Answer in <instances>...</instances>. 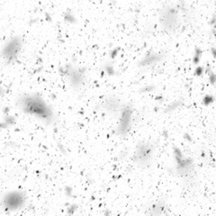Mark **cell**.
<instances>
[{
	"mask_svg": "<svg viewBox=\"0 0 216 216\" xmlns=\"http://www.w3.org/2000/svg\"><path fill=\"white\" fill-rule=\"evenodd\" d=\"M15 122V119L14 116L10 115H6L4 118V122H2V128H6V126H10L14 124V123Z\"/></svg>",
	"mask_w": 216,
	"mask_h": 216,
	"instance_id": "cell-15",
	"label": "cell"
},
{
	"mask_svg": "<svg viewBox=\"0 0 216 216\" xmlns=\"http://www.w3.org/2000/svg\"><path fill=\"white\" fill-rule=\"evenodd\" d=\"M159 23L163 31L168 33L175 32L179 26V16L178 9L169 6L164 7L160 14Z\"/></svg>",
	"mask_w": 216,
	"mask_h": 216,
	"instance_id": "cell-5",
	"label": "cell"
},
{
	"mask_svg": "<svg viewBox=\"0 0 216 216\" xmlns=\"http://www.w3.org/2000/svg\"><path fill=\"white\" fill-rule=\"evenodd\" d=\"M175 160H176V175L179 178H190L194 176L195 172V168L194 160L191 158H187L184 155L177 156L174 155Z\"/></svg>",
	"mask_w": 216,
	"mask_h": 216,
	"instance_id": "cell-8",
	"label": "cell"
},
{
	"mask_svg": "<svg viewBox=\"0 0 216 216\" xmlns=\"http://www.w3.org/2000/svg\"><path fill=\"white\" fill-rule=\"evenodd\" d=\"M211 53L213 57V59L216 60V48L214 47H211Z\"/></svg>",
	"mask_w": 216,
	"mask_h": 216,
	"instance_id": "cell-24",
	"label": "cell"
},
{
	"mask_svg": "<svg viewBox=\"0 0 216 216\" xmlns=\"http://www.w3.org/2000/svg\"><path fill=\"white\" fill-rule=\"evenodd\" d=\"M214 101H215V97L213 95L207 94V95H205L203 97V99H202V105L203 106H209L210 105L213 104V103H214Z\"/></svg>",
	"mask_w": 216,
	"mask_h": 216,
	"instance_id": "cell-14",
	"label": "cell"
},
{
	"mask_svg": "<svg viewBox=\"0 0 216 216\" xmlns=\"http://www.w3.org/2000/svg\"><path fill=\"white\" fill-rule=\"evenodd\" d=\"M119 50H120V48H115V49H113L111 51H110V57L112 58V59H115L116 56H117V54H118V52H119Z\"/></svg>",
	"mask_w": 216,
	"mask_h": 216,
	"instance_id": "cell-20",
	"label": "cell"
},
{
	"mask_svg": "<svg viewBox=\"0 0 216 216\" xmlns=\"http://www.w3.org/2000/svg\"><path fill=\"white\" fill-rule=\"evenodd\" d=\"M59 71L60 73L66 75L69 86L74 90L79 89L83 85L85 80V69L67 64L60 67Z\"/></svg>",
	"mask_w": 216,
	"mask_h": 216,
	"instance_id": "cell-6",
	"label": "cell"
},
{
	"mask_svg": "<svg viewBox=\"0 0 216 216\" xmlns=\"http://www.w3.org/2000/svg\"><path fill=\"white\" fill-rule=\"evenodd\" d=\"M106 71H107V73L109 75H114L115 74V70H114V69H113V66H111V65L106 67Z\"/></svg>",
	"mask_w": 216,
	"mask_h": 216,
	"instance_id": "cell-21",
	"label": "cell"
},
{
	"mask_svg": "<svg viewBox=\"0 0 216 216\" xmlns=\"http://www.w3.org/2000/svg\"><path fill=\"white\" fill-rule=\"evenodd\" d=\"M215 40H216V35H215Z\"/></svg>",
	"mask_w": 216,
	"mask_h": 216,
	"instance_id": "cell-25",
	"label": "cell"
},
{
	"mask_svg": "<svg viewBox=\"0 0 216 216\" xmlns=\"http://www.w3.org/2000/svg\"><path fill=\"white\" fill-rule=\"evenodd\" d=\"M184 138L186 139L187 141H189V142H192V141H193V139H192L191 135L189 134V133H187V132L184 133Z\"/></svg>",
	"mask_w": 216,
	"mask_h": 216,
	"instance_id": "cell-23",
	"label": "cell"
},
{
	"mask_svg": "<svg viewBox=\"0 0 216 216\" xmlns=\"http://www.w3.org/2000/svg\"><path fill=\"white\" fill-rule=\"evenodd\" d=\"M65 20L69 23H76L75 16L73 15H71V14H69V13L65 14Z\"/></svg>",
	"mask_w": 216,
	"mask_h": 216,
	"instance_id": "cell-19",
	"label": "cell"
},
{
	"mask_svg": "<svg viewBox=\"0 0 216 216\" xmlns=\"http://www.w3.org/2000/svg\"><path fill=\"white\" fill-rule=\"evenodd\" d=\"M203 55V50L199 48V47H195L194 48V57H193V63L194 65H198L201 58Z\"/></svg>",
	"mask_w": 216,
	"mask_h": 216,
	"instance_id": "cell-13",
	"label": "cell"
},
{
	"mask_svg": "<svg viewBox=\"0 0 216 216\" xmlns=\"http://www.w3.org/2000/svg\"><path fill=\"white\" fill-rule=\"evenodd\" d=\"M210 24H211L212 26H213V27L216 26V15H213L212 19L210 20Z\"/></svg>",
	"mask_w": 216,
	"mask_h": 216,
	"instance_id": "cell-22",
	"label": "cell"
},
{
	"mask_svg": "<svg viewBox=\"0 0 216 216\" xmlns=\"http://www.w3.org/2000/svg\"><path fill=\"white\" fill-rule=\"evenodd\" d=\"M145 213L149 215H168L170 213V212L166 202L159 199L157 202L151 203L147 208Z\"/></svg>",
	"mask_w": 216,
	"mask_h": 216,
	"instance_id": "cell-10",
	"label": "cell"
},
{
	"mask_svg": "<svg viewBox=\"0 0 216 216\" xmlns=\"http://www.w3.org/2000/svg\"><path fill=\"white\" fill-rule=\"evenodd\" d=\"M155 154V146L150 141L141 140L136 143L132 159L140 168L146 169L152 166Z\"/></svg>",
	"mask_w": 216,
	"mask_h": 216,
	"instance_id": "cell-2",
	"label": "cell"
},
{
	"mask_svg": "<svg viewBox=\"0 0 216 216\" xmlns=\"http://www.w3.org/2000/svg\"><path fill=\"white\" fill-rule=\"evenodd\" d=\"M24 114L42 120L47 124L55 120L54 111L43 97L38 93H24L20 95L15 103Z\"/></svg>",
	"mask_w": 216,
	"mask_h": 216,
	"instance_id": "cell-1",
	"label": "cell"
},
{
	"mask_svg": "<svg viewBox=\"0 0 216 216\" xmlns=\"http://www.w3.org/2000/svg\"><path fill=\"white\" fill-rule=\"evenodd\" d=\"M27 202L26 193L22 190L6 192L2 197V206L6 211L16 212L23 209Z\"/></svg>",
	"mask_w": 216,
	"mask_h": 216,
	"instance_id": "cell-4",
	"label": "cell"
},
{
	"mask_svg": "<svg viewBox=\"0 0 216 216\" xmlns=\"http://www.w3.org/2000/svg\"><path fill=\"white\" fill-rule=\"evenodd\" d=\"M124 106L122 100L116 96H108L105 98L102 104V108L110 115H120Z\"/></svg>",
	"mask_w": 216,
	"mask_h": 216,
	"instance_id": "cell-9",
	"label": "cell"
},
{
	"mask_svg": "<svg viewBox=\"0 0 216 216\" xmlns=\"http://www.w3.org/2000/svg\"><path fill=\"white\" fill-rule=\"evenodd\" d=\"M133 115V106L131 103H126L123 106L121 114L116 133L122 138H125L130 131Z\"/></svg>",
	"mask_w": 216,
	"mask_h": 216,
	"instance_id": "cell-7",
	"label": "cell"
},
{
	"mask_svg": "<svg viewBox=\"0 0 216 216\" xmlns=\"http://www.w3.org/2000/svg\"><path fill=\"white\" fill-rule=\"evenodd\" d=\"M204 71H205V68L203 66H197L194 69V76L201 77L203 74Z\"/></svg>",
	"mask_w": 216,
	"mask_h": 216,
	"instance_id": "cell-18",
	"label": "cell"
},
{
	"mask_svg": "<svg viewBox=\"0 0 216 216\" xmlns=\"http://www.w3.org/2000/svg\"><path fill=\"white\" fill-rule=\"evenodd\" d=\"M24 40L22 35L16 34L10 38L7 42H6L2 47L1 55L4 59V62L8 65L11 64L17 59L20 52L23 48Z\"/></svg>",
	"mask_w": 216,
	"mask_h": 216,
	"instance_id": "cell-3",
	"label": "cell"
},
{
	"mask_svg": "<svg viewBox=\"0 0 216 216\" xmlns=\"http://www.w3.org/2000/svg\"><path fill=\"white\" fill-rule=\"evenodd\" d=\"M156 89V86L155 85H150V86H144L140 89L141 93H150V92H152Z\"/></svg>",
	"mask_w": 216,
	"mask_h": 216,
	"instance_id": "cell-16",
	"label": "cell"
},
{
	"mask_svg": "<svg viewBox=\"0 0 216 216\" xmlns=\"http://www.w3.org/2000/svg\"><path fill=\"white\" fill-rule=\"evenodd\" d=\"M183 102H184L183 99H179V100H177V101L172 102L171 104H169V105L165 108L164 112H165V113H170V112H172V111L177 110L178 108H179V107L182 106Z\"/></svg>",
	"mask_w": 216,
	"mask_h": 216,
	"instance_id": "cell-12",
	"label": "cell"
},
{
	"mask_svg": "<svg viewBox=\"0 0 216 216\" xmlns=\"http://www.w3.org/2000/svg\"><path fill=\"white\" fill-rule=\"evenodd\" d=\"M165 59V54L159 52H149L138 64L139 67H147L157 64Z\"/></svg>",
	"mask_w": 216,
	"mask_h": 216,
	"instance_id": "cell-11",
	"label": "cell"
},
{
	"mask_svg": "<svg viewBox=\"0 0 216 216\" xmlns=\"http://www.w3.org/2000/svg\"><path fill=\"white\" fill-rule=\"evenodd\" d=\"M207 73H208V75H209V78H208L209 83H210L212 86H214V85L216 84V74L214 73V72H213L212 69H210V71H208Z\"/></svg>",
	"mask_w": 216,
	"mask_h": 216,
	"instance_id": "cell-17",
	"label": "cell"
}]
</instances>
